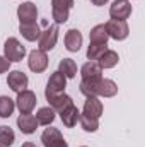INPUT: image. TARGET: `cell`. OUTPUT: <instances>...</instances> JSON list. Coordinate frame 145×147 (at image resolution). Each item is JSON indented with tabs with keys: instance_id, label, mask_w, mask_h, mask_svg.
<instances>
[{
	"instance_id": "14",
	"label": "cell",
	"mask_w": 145,
	"mask_h": 147,
	"mask_svg": "<svg viewBox=\"0 0 145 147\" xmlns=\"http://www.w3.org/2000/svg\"><path fill=\"white\" fill-rule=\"evenodd\" d=\"M82 80H97L103 79V69L97 65V62H87L82 67Z\"/></svg>"
},
{
	"instance_id": "25",
	"label": "cell",
	"mask_w": 145,
	"mask_h": 147,
	"mask_svg": "<svg viewBox=\"0 0 145 147\" xmlns=\"http://www.w3.org/2000/svg\"><path fill=\"white\" fill-rule=\"evenodd\" d=\"M15 140V134L10 127L0 125V147H10Z\"/></svg>"
},
{
	"instance_id": "30",
	"label": "cell",
	"mask_w": 145,
	"mask_h": 147,
	"mask_svg": "<svg viewBox=\"0 0 145 147\" xmlns=\"http://www.w3.org/2000/svg\"><path fill=\"white\" fill-rule=\"evenodd\" d=\"M22 147H36V144H33V142H24Z\"/></svg>"
},
{
	"instance_id": "2",
	"label": "cell",
	"mask_w": 145,
	"mask_h": 147,
	"mask_svg": "<svg viewBox=\"0 0 145 147\" xmlns=\"http://www.w3.org/2000/svg\"><path fill=\"white\" fill-rule=\"evenodd\" d=\"M72 7L73 0H51V16L55 19V24L67 22Z\"/></svg>"
},
{
	"instance_id": "28",
	"label": "cell",
	"mask_w": 145,
	"mask_h": 147,
	"mask_svg": "<svg viewBox=\"0 0 145 147\" xmlns=\"http://www.w3.org/2000/svg\"><path fill=\"white\" fill-rule=\"evenodd\" d=\"M9 67H10V62H9L5 57H0V74L7 72V70H9Z\"/></svg>"
},
{
	"instance_id": "23",
	"label": "cell",
	"mask_w": 145,
	"mask_h": 147,
	"mask_svg": "<svg viewBox=\"0 0 145 147\" xmlns=\"http://www.w3.org/2000/svg\"><path fill=\"white\" fill-rule=\"evenodd\" d=\"M36 120H38V125H50L53 123L55 120V110L50 108V106H44V108H39L36 113Z\"/></svg>"
},
{
	"instance_id": "9",
	"label": "cell",
	"mask_w": 145,
	"mask_h": 147,
	"mask_svg": "<svg viewBox=\"0 0 145 147\" xmlns=\"http://www.w3.org/2000/svg\"><path fill=\"white\" fill-rule=\"evenodd\" d=\"M28 65H29V69L33 72H36V74L44 72L46 67H48V55H46V51H43V50H33L29 53Z\"/></svg>"
},
{
	"instance_id": "5",
	"label": "cell",
	"mask_w": 145,
	"mask_h": 147,
	"mask_svg": "<svg viewBox=\"0 0 145 147\" xmlns=\"http://www.w3.org/2000/svg\"><path fill=\"white\" fill-rule=\"evenodd\" d=\"M65 87H67V77L62 72H53L48 79V84H46V91H44V96L50 98V96H55V94H62L65 92Z\"/></svg>"
},
{
	"instance_id": "24",
	"label": "cell",
	"mask_w": 145,
	"mask_h": 147,
	"mask_svg": "<svg viewBox=\"0 0 145 147\" xmlns=\"http://www.w3.org/2000/svg\"><path fill=\"white\" fill-rule=\"evenodd\" d=\"M108 50V43H103V45H97V43H89V48H87V58L91 62H97L99 57Z\"/></svg>"
},
{
	"instance_id": "29",
	"label": "cell",
	"mask_w": 145,
	"mask_h": 147,
	"mask_svg": "<svg viewBox=\"0 0 145 147\" xmlns=\"http://www.w3.org/2000/svg\"><path fill=\"white\" fill-rule=\"evenodd\" d=\"M109 0H91V3L92 5H96V7H101V5H104V3H108Z\"/></svg>"
},
{
	"instance_id": "20",
	"label": "cell",
	"mask_w": 145,
	"mask_h": 147,
	"mask_svg": "<svg viewBox=\"0 0 145 147\" xmlns=\"http://www.w3.org/2000/svg\"><path fill=\"white\" fill-rule=\"evenodd\" d=\"M108 31H106V26L104 24H97L91 29L89 33V39L91 43H97V45H103V43H108Z\"/></svg>"
},
{
	"instance_id": "8",
	"label": "cell",
	"mask_w": 145,
	"mask_h": 147,
	"mask_svg": "<svg viewBox=\"0 0 145 147\" xmlns=\"http://www.w3.org/2000/svg\"><path fill=\"white\" fill-rule=\"evenodd\" d=\"M41 142H43L44 147H68V144L65 142V139L62 137L60 130L58 128H53V127H50V128H46L43 132Z\"/></svg>"
},
{
	"instance_id": "12",
	"label": "cell",
	"mask_w": 145,
	"mask_h": 147,
	"mask_svg": "<svg viewBox=\"0 0 145 147\" xmlns=\"http://www.w3.org/2000/svg\"><path fill=\"white\" fill-rule=\"evenodd\" d=\"M48 99V103H50V108H53L55 111H58V113H62L63 110H67L68 106H72L73 101L72 98L68 96V94H65V92H62V94H55V96H50V98H46Z\"/></svg>"
},
{
	"instance_id": "4",
	"label": "cell",
	"mask_w": 145,
	"mask_h": 147,
	"mask_svg": "<svg viewBox=\"0 0 145 147\" xmlns=\"http://www.w3.org/2000/svg\"><path fill=\"white\" fill-rule=\"evenodd\" d=\"M36 94L29 89H24L21 92H17V99H15V106L21 111V115H29L31 111L36 108Z\"/></svg>"
},
{
	"instance_id": "22",
	"label": "cell",
	"mask_w": 145,
	"mask_h": 147,
	"mask_svg": "<svg viewBox=\"0 0 145 147\" xmlns=\"http://www.w3.org/2000/svg\"><path fill=\"white\" fill-rule=\"evenodd\" d=\"M58 72H62L67 79H73L77 75V63L72 58H63L58 65Z\"/></svg>"
},
{
	"instance_id": "1",
	"label": "cell",
	"mask_w": 145,
	"mask_h": 147,
	"mask_svg": "<svg viewBox=\"0 0 145 147\" xmlns=\"http://www.w3.org/2000/svg\"><path fill=\"white\" fill-rule=\"evenodd\" d=\"M3 57L9 62H21L26 57V46L17 38H9L3 45Z\"/></svg>"
},
{
	"instance_id": "3",
	"label": "cell",
	"mask_w": 145,
	"mask_h": 147,
	"mask_svg": "<svg viewBox=\"0 0 145 147\" xmlns=\"http://www.w3.org/2000/svg\"><path fill=\"white\" fill-rule=\"evenodd\" d=\"M58 24H51L50 28H46L44 31H41V34L38 38V45L39 48L38 50H43V51H50L55 48L56 41H58Z\"/></svg>"
},
{
	"instance_id": "10",
	"label": "cell",
	"mask_w": 145,
	"mask_h": 147,
	"mask_svg": "<svg viewBox=\"0 0 145 147\" xmlns=\"http://www.w3.org/2000/svg\"><path fill=\"white\" fill-rule=\"evenodd\" d=\"M17 17L21 21V24H33L36 22L38 17V9L33 2H24L17 7Z\"/></svg>"
},
{
	"instance_id": "17",
	"label": "cell",
	"mask_w": 145,
	"mask_h": 147,
	"mask_svg": "<svg viewBox=\"0 0 145 147\" xmlns=\"http://www.w3.org/2000/svg\"><path fill=\"white\" fill-rule=\"evenodd\" d=\"M118 94V86L111 79H101L97 84V96L103 98H113Z\"/></svg>"
},
{
	"instance_id": "6",
	"label": "cell",
	"mask_w": 145,
	"mask_h": 147,
	"mask_svg": "<svg viewBox=\"0 0 145 147\" xmlns=\"http://www.w3.org/2000/svg\"><path fill=\"white\" fill-rule=\"evenodd\" d=\"M104 26H106L108 36L113 38V39H116V41H123V39H126L128 34H130V28H128L126 21H114V19H111Z\"/></svg>"
},
{
	"instance_id": "18",
	"label": "cell",
	"mask_w": 145,
	"mask_h": 147,
	"mask_svg": "<svg viewBox=\"0 0 145 147\" xmlns=\"http://www.w3.org/2000/svg\"><path fill=\"white\" fill-rule=\"evenodd\" d=\"M60 118H62V121H63V125L65 127H68V128H72L77 125V121H79V118H80V113L77 110V106L72 105V106H68L67 110H63L60 113Z\"/></svg>"
},
{
	"instance_id": "16",
	"label": "cell",
	"mask_w": 145,
	"mask_h": 147,
	"mask_svg": "<svg viewBox=\"0 0 145 147\" xmlns=\"http://www.w3.org/2000/svg\"><path fill=\"white\" fill-rule=\"evenodd\" d=\"M65 46L68 51H79L82 46V34L79 29H68L65 34Z\"/></svg>"
},
{
	"instance_id": "13",
	"label": "cell",
	"mask_w": 145,
	"mask_h": 147,
	"mask_svg": "<svg viewBox=\"0 0 145 147\" xmlns=\"http://www.w3.org/2000/svg\"><path fill=\"white\" fill-rule=\"evenodd\" d=\"M17 127H19V130H21L22 134H26V135L34 134L36 128H38L36 116H33L31 113H29V115H21V116L17 118Z\"/></svg>"
},
{
	"instance_id": "19",
	"label": "cell",
	"mask_w": 145,
	"mask_h": 147,
	"mask_svg": "<svg viewBox=\"0 0 145 147\" xmlns=\"http://www.w3.org/2000/svg\"><path fill=\"white\" fill-rule=\"evenodd\" d=\"M118 62H119L118 53H116V51H113V50H106V51L99 57L97 65H99L101 69H113V67H116V65H118Z\"/></svg>"
},
{
	"instance_id": "11",
	"label": "cell",
	"mask_w": 145,
	"mask_h": 147,
	"mask_svg": "<svg viewBox=\"0 0 145 147\" xmlns=\"http://www.w3.org/2000/svg\"><path fill=\"white\" fill-rule=\"evenodd\" d=\"M28 84H29V79H28V75L24 72H21V70H12V72H9L7 86H9L14 92L24 91V89L28 87Z\"/></svg>"
},
{
	"instance_id": "21",
	"label": "cell",
	"mask_w": 145,
	"mask_h": 147,
	"mask_svg": "<svg viewBox=\"0 0 145 147\" xmlns=\"http://www.w3.org/2000/svg\"><path fill=\"white\" fill-rule=\"evenodd\" d=\"M19 33L28 41H36L39 38V34H41V29H39V26L36 22H33V24H21L19 26Z\"/></svg>"
},
{
	"instance_id": "15",
	"label": "cell",
	"mask_w": 145,
	"mask_h": 147,
	"mask_svg": "<svg viewBox=\"0 0 145 147\" xmlns=\"http://www.w3.org/2000/svg\"><path fill=\"white\" fill-rule=\"evenodd\" d=\"M82 115H87L91 118H97L103 115V103L99 101V98H87L85 103H84V113Z\"/></svg>"
},
{
	"instance_id": "27",
	"label": "cell",
	"mask_w": 145,
	"mask_h": 147,
	"mask_svg": "<svg viewBox=\"0 0 145 147\" xmlns=\"http://www.w3.org/2000/svg\"><path fill=\"white\" fill-rule=\"evenodd\" d=\"M79 121H80V125H82V128L85 132H96L99 128V120L97 118H91L87 115H80Z\"/></svg>"
},
{
	"instance_id": "7",
	"label": "cell",
	"mask_w": 145,
	"mask_h": 147,
	"mask_svg": "<svg viewBox=\"0 0 145 147\" xmlns=\"http://www.w3.org/2000/svg\"><path fill=\"white\" fill-rule=\"evenodd\" d=\"M109 16L114 21H126L132 16V3L128 0H114L109 7Z\"/></svg>"
},
{
	"instance_id": "26",
	"label": "cell",
	"mask_w": 145,
	"mask_h": 147,
	"mask_svg": "<svg viewBox=\"0 0 145 147\" xmlns=\"http://www.w3.org/2000/svg\"><path fill=\"white\" fill-rule=\"evenodd\" d=\"M14 108H15V103L9 96H0V118H10Z\"/></svg>"
}]
</instances>
